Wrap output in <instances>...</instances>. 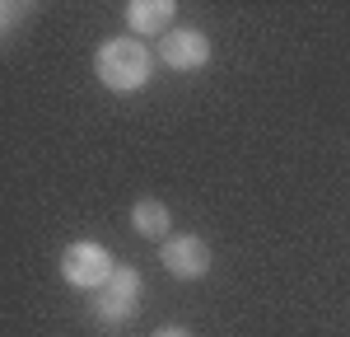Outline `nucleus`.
<instances>
[{"instance_id":"nucleus-4","label":"nucleus","mask_w":350,"mask_h":337,"mask_svg":"<svg viewBox=\"0 0 350 337\" xmlns=\"http://www.w3.org/2000/svg\"><path fill=\"white\" fill-rule=\"evenodd\" d=\"M159 262L178 281H201L211 272V249H206V239H196V234H168L159 244Z\"/></svg>"},{"instance_id":"nucleus-6","label":"nucleus","mask_w":350,"mask_h":337,"mask_svg":"<svg viewBox=\"0 0 350 337\" xmlns=\"http://www.w3.org/2000/svg\"><path fill=\"white\" fill-rule=\"evenodd\" d=\"M173 14H178V5L173 0H131L126 5V24H131L135 38H150V33H173Z\"/></svg>"},{"instance_id":"nucleus-8","label":"nucleus","mask_w":350,"mask_h":337,"mask_svg":"<svg viewBox=\"0 0 350 337\" xmlns=\"http://www.w3.org/2000/svg\"><path fill=\"white\" fill-rule=\"evenodd\" d=\"M154 337H191V333H187V328H159Z\"/></svg>"},{"instance_id":"nucleus-3","label":"nucleus","mask_w":350,"mask_h":337,"mask_svg":"<svg viewBox=\"0 0 350 337\" xmlns=\"http://www.w3.org/2000/svg\"><path fill=\"white\" fill-rule=\"evenodd\" d=\"M89 309H94L98 323H126L135 309H140V272L135 267H117L108 286L94 290Z\"/></svg>"},{"instance_id":"nucleus-5","label":"nucleus","mask_w":350,"mask_h":337,"mask_svg":"<svg viewBox=\"0 0 350 337\" xmlns=\"http://www.w3.org/2000/svg\"><path fill=\"white\" fill-rule=\"evenodd\" d=\"M159 56L173 71H201L211 61V38L201 28H173L159 38Z\"/></svg>"},{"instance_id":"nucleus-1","label":"nucleus","mask_w":350,"mask_h":337,"mask_svg":"<svg viewBox=\"0 0 350 337\" xmlns=\"http://www.w3.org/2000/svg\"><path fill=\"white\" fill-rule=\"evenodd\" d=\"M150 66H154V56H150V47L140 38H108L98 47V56H94V71H98V80L108 84L112 94L140 89L150 80Z\"/></svg>"},{"instance_id":"nucleus-2","label":"nucleus","mask_w":350,"mask_h":337,"mask_svg":"<svg viewBox=\"0 0 350 337\" xmlns=\"http://www.w3.org/2000/svg\"><path fill=\"white\" fill-rule=\"evenodd\" d=\"M112 258L103 244H89V239H75L70 249H66V258H61V277L70 281L75 290H103L112 281Z\"/></svg>"},{"instance_id":"nucleus-7","label":"nucleus","mask_w":350,"mask_h":337,"mask_svg":"<svg viewBox=\"0 0 350 337\" xmlns=\"http://www.w3.org/2000/svg\"><path fill=\"white\" fill-rule=\"evenodd\" d=\"M131 225H135V234H145V239H168V206L154 201V197H140L131 206Z\"/></svg>"}]
</instances>
